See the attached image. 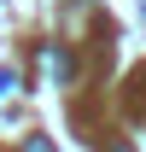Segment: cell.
I'll return each mask as SVG.
<instances>
[{
	"instance_id": "3957f363",
	"label": "cell",
	"mask_w": 146,
	"mask_h": 152,
	"mask_svg": "<svg viewBox=\"0 0 146 152\" xmlns=\"http://www.w3.org/2000/svg\"><path fill=\"white\" fill-rule=\"evenodd\" d=\"M111 152H134V146H111Z\"/></svg>"
},
{
	"instance_id": "7a4b0ae2",
	"label": "cell",
	"mask_w": 146,
	"mask_h": 152,
	"mask_svg": "<svg viewBox=\"0 0 146 152\" xmlns=\"http://www.w3.org/2000/svg\"><path fill=\"white\" fill-rule=\"evenodd\" d=\"M12 88H18V76H12V70H0V94H12Z\"/></svg>"
},
{
	"instance_id": "6da1fadb",
	"label": "cell",
	"mask_w": 146,
	"mask_h": 152,
	"mask_svg": "<svg viewBox=\"0 0 146 152\" xmlns=\"http://www.w3.org/2000/svg\"><path fill=\"white\" fill-rule=\"evenodd\" d=\"M23 152H53V140H47V134H29V140H23Z\"/></svg>"
}]
</instances>
